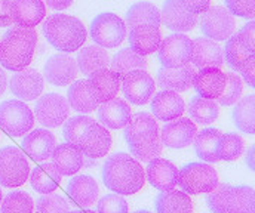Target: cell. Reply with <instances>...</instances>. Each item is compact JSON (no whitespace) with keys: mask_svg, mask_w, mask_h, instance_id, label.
I'll return each instance as SVG.
<instances>
[{"mask_svg":"<svg viewBox=\"0 0 255 213\" xmlns=\"http://www.w3.org/2000/svg\"><path fill=\"white\" fill-rule=\"evenodd\" d=\"M103 182L116 194L132 196L144 187L145 170L132 155L127 152H115L104 161Z\"/></svg>","mask_w":255,"mask_h":213,"instance_id":"1","label":"cell"},{"mask_svg":"<svg viewBox=\"0 0 255 213\" xmlns=\"http://www.w3.org/2000/svg\"><path fill=\"white\" fill-rule=\"evenodd\" d=\"M37 33L34 28L12 25L0 39V66L9 71L27 69L36 52Z\"/></svg>","mask_w":255,"mask_h":213,"instance_id":"2","label":"cell"},{"mask_svg":"<svg viewBox=\"0 0 255 213\" xmlns=\"http://www.w3.org/2000/svg\"><path fill=\"white\" fill-rule=\"evenodd\" d=\"M43 34L57 51L64 54L79 51L88 36L83 22L67 13H54L46 18L43 24Z\"/></svg>","mask_w":255,"mask_h":213,"instance_id":"3","label":"cell"},{"mask_svg":"<svg viewBox=\"0 0 255 213\" xmlns=\"http://www.w3.org/2000/svg\"><path fill=\"white\" fill-rule=\"evenodd\" d=\"M91 39L104 49L119 46L128 36V27L121 16L113 12H103L97 15L89 27Z\"/></svg>","mask_w":255,"mask_h":213,"instance_id":"4","label":"cell"},{"mask_svg":"<svg viewBox=\"0 0 255 213\" xmlns=\"http://www.w3.org/2000/svg\"><path fill=\"white\" fill-rule=\"evenodd\" d=\"M30 178V164L24 152L16 146L0 148V185L18 188Z\"/></svg>","mask_w":255,"mask_h":213,"instance_id":"5","label":"cell"},{"mask_svg":"<svg viewBox=\"0 0 255 213\" xmlns=\"http://www.w3.org/2000/svg\"><path fill=\"white\" fill-rule=\"evenodd\" d=\"M34 126L31 108L19 99H9L0 104V128L10 137L27 135Z\"/></svg>","mask_w":255,"mask_h":213,"instance_id":"6","label":"cell"},{"mask_svg":"<svg viewBox=\"0 0 255 213\" xmlns=\"http://www.w3.org/2000/svg\"><path fill=\"white\" fill-rule=\"evenodd\" d=\"M178 185L187 194H208L218 185V173L208 163H189L180 170Z\"/></svg>","mask_w":255,"mask_h":213,"instance_id":"7","label":"cell"},{"mask_svg":"<svg viewBox=\"0 0 255 213\" xmlns=\"http://www.w3.org/2000/svg\"><path fill=\"white\" fill-rule=\"evenodd\" d=\"M200 30L205 37L223 42L227 40L235 34L236 30V21L235 15L223 6H212L206 12H203L202 21H200Z\"/></svg>","mask_w":255,"mask_h":213,"instance_id":"8","label":"cell"},{"mask_svg":"<svg viewBox=\"0 0 255 213\" xmlns=\"http://www.w3.org/2000/svg\"><path fill=\"white\" fill-rule=\"evenodd\" d=\"M193 40L184 33H175L165 39L157 49L162 67H181L191 61Z\"/></svg>","mask_w":255,"mask_h":213,"instance_id":"9","label":"cell"},{"mask_svg":"<svg viewBox=\"0 0 255 213\" xmlns=\"http://www.w3.org/2000/svg\"><path fill=\"white\" fill-rule=\"evenodd\" d=\"M34 114L42 126L58 128L70 116V104L60 93H46L37 99Z\"/></svg>","mask_w":255,"mask_h":213,"instance_id":"10","label":"cell"},{"mask_svg":"<svg viewBox=\"0 0 255 213\" xmlns=\"http://www.w3.org/2000/svg\"><path fill=\"white\" fill-rule=\"evenodd\" d=\"M121 90L133 105H145L156 92V83L145 70L129 71L122 77Z\"/></svg>","mask_w":255,"mask_h":213,"instance_id":"11","label":"cell"},{"mask_svg":"<svg viewBox=\"0 0 255 213\" xmlns=\"http://www.w3.org/2000/svg\"><path fill=\"white\" fill-rule=\"evenodd\" d=\"M124 137L128 145H141L160 140V129L156 117L144 111L130 116V120L125 126Z\"/></svg>","mask_w":255,"mask_h":213,"instance_id":"12","label":"cell"},{"mask_svg":"<svg viewBox=\"0 0 255 213\" xmlns=\"http://www.w3.org/2000/svg\"><path fill=\"white\" fill-rule=\"evenodd\" d=\"M9 89L19 101H34L42 96V92L45 89V78L34 69L15 71L9 80Z\"/></svg>","mask_w":255,"mask_h":213,"instance_id":"13","label":"cell"},{"mask_svg":"<svg viewBox=\"0 0 255 213\" xmlns=\"http://www.w3.org/2000/svg\"><path fill=\"white\" fill-rule=\"evenodd\" d=\"M112 141L113 140L107 128L94 122L80 135L76 146L88 158H101L109 152L112 146Z\"/></svg>","mask_w":255,"mask_h":213,"instance_id":"14","label":"cell"},{"mask_svg":"<svg viewBox=\"0 0 255 213\" xmlns=\"http://www.w3.org/2000/svg\"><path fill=\"white\" fill-rule=\"evenodd\" d=\"M77 71L79 67L76 60L67 54H55L49 57L43 67L45 78L48 80V83L58 87L71 84L77 77Z\"/></svg>","mask_w":255,"mask_h":213,"instance_id":"15","label":"cell"},{"mask_svg":"<svg viewBox=\"0 0 255 213\" xmlns=\"http://www.w3.org/2000/svg\"><path fill=\"white\" fill-rule=\"evenodd\" d=\"M197 135V128L194 122L187 117H178L168 122L160 131V141L169 148H186L194 142Z\"/></svg>","mask_w":255,"mask_h":213,"instance_id":"16","label":"cell"},{"mask_svg":"<svg viewBox=\"0 0 255 213\" xmlns=\"http://www.w3.org/2000/svg\"><path fill=\"white\" fill-rule=\"evenodd\" d=\"M186 111V102L174 90L162 89L151 98V113L156 120L160 122H172L181 117Z\"/></svg>","mask_w":255,"mask_h":213,"instance_id":"17","label":"cell"},{"mask_svg":"<svg viewBox=\"0 0 255 213\" xmlns=\"http://www.w3.org/2000/svg\"><path fill=\"white\" fill-rule=\"evenodd\" d=\"M145 176L151 187H154L159 191H168L178 185L180 170L172 161L156 157L151 161H148Z\"/></svg>","mask_w":255,"mask_h":213,"instance_id":"18","label":"cell"},{"mask_svg":"<svg viewBox=\"0 0 255 213\" xmlns=\"http://www.w3.org/2000/svg\"><path fill=\"white\" fill-rule=\"evenodd\" d=\"M160 16L166 28L175 33H187L197 24V15L189 12L180 0H165Z\"/></svg>","mask_w":255,"mask_h":213,"instance_id":"19","label":"cell"},{"mask_svg":"<svg viewBox=\"0 0 255 213\" xmlns=\"http://www.w3.org/2000/svg\"><path fill=\"white\" fill-rule=\"evenodd\" d=\"M191 63L197 69H220L224 64V51L215 40L197 37L193 40Z\"/></svg>","mask_w":255,"mask_h":213,"instance_id":"20","label":"cell"},{"mask_svg":"<svg viewBox=\"0 0 255 213\" xmlns=\"http://www.w3.org/2000/svg\"><path fill=\"white\" fill-rule=\"evenodd\" d=\"M21 145L27 155H30L33 160L46 161L57 146V138L48 129H31L22 140Z\"/></svg>","mask_w":255,"mask_h":213,"instance_id":"21","label":"cell"},{"mask_svg":"<svg viewBox=\"0 0 255 213\" xmlns=\"http://www.w3.org/2000/svg\"><path fill=\"white\" fill-rule=\"evenodd\" d=\"M128 42H129V48L135 54L141 57H147L159 49L162 43V33L159 27H154L150 24L136 25L130 28Z\"/></svg>","mask_w":255,"mask_h":213,"instance_id":"22","label":"cell"},{"mask_svg":"<svg viewBox=\"0 0 255 213\" xmlns=\"http://www.w3.org/2000/svg\"><path fill=\"white\" fill-rule=\"evenodd\" d=\"M98 120L107 129H124L130 120V107L125 99L113 98L98 105Z\"/></svg>","mask_w":255,"mask_h":213,"instance_id":"23","label":"cell"},{"mask_svg":"<svg viewBox=\"0 0 255 213\" xmlns=\"http://www.w3.org/2000/svg\"><path fill=\"white\" fill-rule=\"evenodd\" d=\"M67 101L70 104V108H73L77 113L89 114L98 108L101 104L95 90L92 89L89 80H76L70 84Z\"/></svg>","mask_w":255,"mask_h":213,"instance_id":"24","label":"cell"},{"mask_svg":"<svg viewBox=\"0 0 255 213\" xmlns=\"http://www.w3.org/2000/svg\"><path fill=\"white\" fill-rule=\"evenodd\" d=\"M193 87L202 98L218 99L226 87V72L215 67L200 69L194 75Z\"/></svg>","mask_w":255,"mask_h":213,"instance_id":"25","label":"cell"},{"mask_svg":"<svg viewBox=\"0 0 255 213\" xmlns=\"http://www.w3.org/2000/svg\"><path fill=\"white\" fill-rule=\"evenodd\" d=\"M196 71L190 64L181 67H162L157 71V84L165 90L186 92L193 86Z\"/></svg>","mask_w":255,"mask_h":213,"instance_id":"26","label":"cell"},{"mask_svg":"<svg viewBox=\"0 0 255 213\" xmlns=\"http://www.w3.org/2000/svg\"><path fill=\"white\" fill-rule=\"evenodd\" d=\"M46 15L43 0H12L13 24L25 28H34Z\"/></svg>","mask_w":255,"mask_h":213,"instance_id":"27","label":"cell"},{"mask_svg":"<svg viewBox=\"0 0 255 213\" xmlns=\"http://www.w3.org/2000/svg\"><path fill=\"white\" fill-rule=\"evenodd\" d=\"M67 194L73 203L80 208H91L100 194V187L92 176L88 175H77L68 181Z\"/></svg>","mask_w":255,"mask_h":213,"instance_id":"28","label":"cell"},{"mask_svg":"<svg viewBox=\"0 0 255 213\" xmlns=\"http://www.w3.org/2000/svg\"><path fill=\"white\" fill-rule=\"evenodd\" d=\"M88 77L100 102H106L113 98H118L122 86V77L118 72H115L112 69H101Z\"/></svg>","mask_w":255,"mask_h":213,"instance_id":"29","label":"cell"},{"mask_svg":"<svg viewBox=\"0 0 255 213\" xmlns=\"http://www.w3.org/2000/svg\"><path fill=\"white\" fill-rule=\"evenodd\" d=\"M52 163L64 176L76 175L85 166V155L82 151L71 143H60L52 152Z\"/></svg>","mask_w":255,"mask_h":213,"instance_id":"30","label":"cell"},{"mask_svg":"<svg viewBox=\"0 0 255 213\" xmlns=\"http://www.w3.org/2000/svg\"><path fill=\"white\" fill-rule=\"evenodd\" d=\"M63 175L54 163H43L30 172V184L39 194H52L61 184Z\"/></svg>","mask_w":255,"mask_h":213,"instance_id":"31","label":"cell"},{"mask_svg":"<svg viewBox=\"0 0 255 213\" xmlns=\"http://www.w3.org/2000/svg\"><path fill=\"white\" fill-rule=\"evenodd\" d=\"M77 67L82 74L91 75L92 72L107 69L110 66L109 52L100 45H89L77 51Z\"/></svg>","mask_w":255,"mask_h":213,"instance_id":"32","label":"cell"},{"mask_svg":"<svg viewBox=\"0 0 255 213\" xmlns=\"http://www.w3.org/2000/svg\"><path fill=\"white\" fill-rule=\"evenodd\" d=\"M156 213H193V202L187 193L175 188L162 191L156 197Z\"/></svg>","mask_w":255,"mask_h":213,"instance_id":"33","label":"cell"},{"mask_svg":"<svg viewBox=\"0 0 255 213\" xmlns=\"http://www.w3.org/2000/svg\"><path fill=\"white\" fill-rule=\"evenodd\" d=\"M127 27L133 28L136 25H142V24H150L154 27H160L162 24V16H160V10L157 9V6H154L150 1H138L133 3L127 12Z\"/></svg>","mask_w":255,"mask_h":213,"instance_id":"34","label":"cell"},{"mask_svg":"<svg viewBox=\"0 0 255 213\" xmlns=\"http://www.w3.org/2000/svg\"><path fill=\"white\" fill-rule=\"evenodd\" d=\"M221 135L223 134L215 128H208V129H203L202 132H199L193 142L197 157L208 163L220 161L218 154H217V146H218V141H220Z\"/></svg>","mask_w":255,"mask_h":213,"instance_id":"35","label":"cell"},{"mask_svg":"<svg viewBox=\"0 0 255 213\" xmlns=\"http://www.w3.org/2000/svg\"><path fill=\"white\" fill-rule=\"evenodd\" d=\"M233 122L241 132L255 135V95H248L236 102Z\"/></svg>","mask_w":255,"mask_h":213,"instance_id":"36","label":"cell"},{"mask_svg":"<svg viewBox=\"0 0 255 213\" xmlns=\"http://www.w3.org/2000/svg\"><path fill=\"white\" fill-rule=\"evenodd\" d=\"M189 114L199 125H212L220 116V108L214 99L194 96L189 104Z\"/></svg>","mask_w":255,"mask_h":213,"instance_id":"37","label":"cell"},{"mask_svg":"<svg viewBox=\"0 0 255 213\" xmlns=\"http://www.w3.org/2000/svg\"><path fill=\"white\" fill-rule=\"evenodd\" d=\"M145 67H147L145 57L135 54L130 48L121 49L118 54H115V57L110 61V69L118 72L121 77H124L129 71L145 70Z\"/></svg>","mask_w":255,"mask_h":213,"instance_id":"38","label":"cell"},{"mask_svg":"<svg viewBox=\"0 0 255 213\" xmlns=\"http://www.w3.org/2000/svg\"><path fill=\"white\" fill-rule=\"evenodd\" d=\"M229 213H255V190L253 187H232Z\"/></svg>","mask_w":255,"mask_h":213,"instance_id":"39","label":"cell"},{"mask_svg":"<svg viewBox=\"0 0 255 213\" xmlns=\"http://www.w3.org/2000/svg\"><path fill=\"white\" fill-rule=\"evenodd\" d=\"M253 54L242 45L239 33H235L232 37L227 39L224 46V61L229 64V67L235 71H241L245 61Z\"/></svg>","mask_w":255,"mask_h":213,"instance_id":"40","label":"cell"},{"mask_svg":"<svg viewBox=\"0 0 255 213\" xmlns=\"http://www.w3.org/2000/svg\"><path fill=\"white\" fill-rule=\"evenodd\" d=\"M0 213H34V202L25 191H10L0 203Z\"/></svg>","mask_w":255,"mask_h":213,"instance_id":"41","label":"cell"},{"mask_svg":"<svg viewBox=\"0 0 255 213\" xmlns=\"http://www.w3.org/2000/svg\"><path fill=\"white\" fill-rule=\"evenodd\" d=\"M245 149V142L238 134H224L221 135L218 146H217V154L220 160L224 161H233L238 160Z\"/></svg>","mask_w":255,"mask_h":213,"instance_id":"42","label":"cell"},{"mask_svg":"<svg viewBox=\"0 0 255 213\" xmlns=\"http://www.w3.org/2000/svg\"><path fill=\"white\" fill-rule=\"evenodd\" d=\"M242 92H244L242 78L235 72H227L226 74V87H224V92L221 93V96L218 98V104L224 105V107L235 105L241 99Z\"/></svg>","mask_w":255,"mask_h":213,"instance_id":"43","label":"cell"},{"mask_svg":"<svg viewBox=\"0 0 255 213\" xmlns=\"http://www.w3.org/2000/svg\"><path fill=\"white\" fill-rule=\"evenodd\" d=\"M95 120H92V117L89 116H74V117H70L64 122V129L63 135L64 140L71 143V145H77V141L80 138V135L85 132V129L92 125Z\"/></svg>","mask_w":255,"mask_h":213,"instance_id":"44","label":"cell"},{"mask_svg":"<svg viewBox=\"0 0 255 213\" xmlns=\"http://www.w3.org/2000/svg\"><path fill=\"white\" fill-rule=\"evenodd\" d=\"M230 193H232V185L218 184L211 193H208L206 197L208 208L214 213H229Z\"/></svg>","mask_w":255,"mask_h":213,"instance_id":"45","label":"cell"},{"mask_svg":"<svg viewBox=\"0 0 255 213\" xmlns=\"http://www.w3.org/2000/svg\"><path fill=\"white\" fill-rule=\"evenodd\" d=\"M70 203L58 194H43L34 203V213H68Z\"/></svg>","mask_w":255,"mask_h":213,"instance_id":"46","label":"cell"},{"mask_svg":"<svg viewBox=\"0 0 255 213\" xmlns=\"http://www.w3.org/2000/svg\"><path fill=\"white\" fill-rule=\"evenodd\" d=\"M162 149H163V143L160 140L148 143H141V145H129L130 155L139 161H147V163L159 157L162 154Z\"/></svg>","mask_w":255,"mask_h":213,"instance_id":"47","label":"cell"},{"mask_svg":"<svg viewBox=\"0 0 255 213\" xmlns=\"http://www.w3.org/2000/svg\"><path fill=\"white\" fill-rule=\"evenodd\" d=\"M97 212L98 213H129L128 202L121 194H109L104 196L97 203Z\"/></svg>","mask_w":255,"mask_h":213,"instance_id":"48","label":"cell"},{"mask_svg":"<svg viewBox=\"0 0 255 213\" xmlns=\"http://www.w3.org/2000/svg\"><path fill=\"white\" fill-rule=\"evenodd\" d=\"M226 7L236 16L254 19L255 0H224Z\"/></svg>","mask_w":255,"mask_h":213,"instance_id":"49","label":"cell"},{"mask_svg":"<svg viewBox=\"0 0 255 213\" xmlns=\"http://www.w3.org/2000/svg\"><path fill=\"white\" fill-rule=\"evenodd\" d=\"M239 37H241V42L242 45L251 52L255 54V19L247 22L242 30L239 31Z\"/></svg>","mask_w":255,"mask_h":213,"instance_id":"50","label":"cell"},{"mask_svg":"<svg viewBox=\"0 0 255 213\" xmlns=\"http://www.w3.org/2000/svg\"><path fill=\"white\" fill-rule=\"evenodd\" d=\"M12 25V0H0V28H9Z\"/></svg>","mask_w":255,"mask_h":213,"instance_id":"51","label":"cell"},{"mask_svg":"<svg viewBox=\"0 0 255 213\" xmlns=\"http://www.w3.org/2000/svg\"><path fill=\"white\" fill-rule=\"evenodd\" d=\"M241 74L248 86L255 89V54H253L241 69Z\"/></svg>","mask_w":255,"mask_h":213,"instance_id":"52","label":"cell"},{"mask_svg":"<svg viewBox=\"0 0 255 213\" xmlns=\"http://www.w3.org/2000/svg\"><path fill=\"white\" fill-rule=\"evenodd\" d=\"M183 6L194 15L203 13L211 7V0H180Z\"/></svg>","mask_w":255,"mask_h":213,"instance_id":"53","label":"cell"},{"mask_svg":"<svg viewBox=\"0 0 255 213\" xmlns=\"http://www.w3.org/2000/svg\"><path fill=\"white\" fill-rule=\"evenodd\" d=\"M45 1L54 10H64L68 6H71V3H73V0H45Z\"/></svg>","mask_w":255,"mask_h":213,"instance_id":"54","label":"cell"},{"mask_svg":"<svg viewBox=\"0 0 255 213\" xmlns=\"http://www.w3.org/2000/svg\"><path fill=\"white\" fill-rule=\"evenodd\" d=\"M247 164L253 172H255V143L247 152Z\"/></svg>","mask_w":255,"mask_h":213,"instance_id":"55","label":"cell"},{"mask_svg":"<svg viewBox=\"0 0 255 213\" xmlns=\"http://www.w3.org/2000/svg\"><path fill=\"white\" fill-rule=\"evenodd\" d=\"M6 89H7V75H6L4 70L0 67V96L4 93Z\"/></svg>","mask_w":255,"mask_h":213,"instance_id":"56","label":"cell"},{"mask_svg":"<svg viewBox=\"0 0 255 213\" xmlns=\"http://www.w3.org/2000/svg\"><path fill=\"white\" fill-rule=\"evenodd\" d=\"M68 213H95L94 211H70Z\"/></svg>","mask_w":255,"mask_h":213,"instance_id":"57","label":"cell"},{"mask_svg":"<svg viewBox=\"0 0 255 213\" xmlns=\"http://www.w3.org/2000/svg\"><path fill=\"white\" fill-rule=\"evenodd\" d=\"M135 213H151V212H148V211H136Z\"/></svg>","mask_w":255,"mask_h":213,"instance_id":"58","label":"cell"},{"mask_svg":"<svg viewBox=\"0 0 255 213\" xmlns=\"http://www.w3.org/2000/svg\"><path fill=\"white\" fill-rule=\"evenodd\" d=\"M1 200H3V193H1V190H0V203H1Z\"/></svg>","mask_w":255,"mask_h":213,"instance_id":"59","label":"cell"}]
</instances>
